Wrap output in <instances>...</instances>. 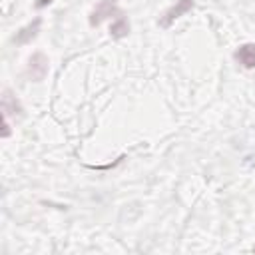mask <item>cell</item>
Returning a JSON list of instances; mask_svg holds the SVG:
<instances>
[{"mask_svg": "<svg viewBox=\"0 0 255 255\" xmlns=\"http://www.w3.org/2000/svg\"><path fill=\"white\" fill-rule=\"evenodd\" d=\"M191 8H193V0H177V2L159 18V26H161V28L171 26L173 20H177L179 16H183L185 12H189Z\"/></svg>", "mask_w": 255, "mask_h": 255, "instance_id": "obj_3", "label": "cell"}, {"mask_svg": "<svg viewBox=\"0 0 255 255\" xmlns=\"http://www.w3.org/2000/svg\"><path fill=\"white\" fill-rule=\"evenodd\" d=\"M40 24H42V20L40 18H36L32 24H28V26H24L16 36H14V42H18V44H26V42H30L36 34H38V30H40Z\"/></svg>", "mask_w": 255, "mask_h": 255, "instance_id": "obj_5", "label": "cell"}, {"mask_svg": "<svg viewBox=\"0 0 255 255\" xmlns=\"http://www.w3.org/2000/svg\"><path fill=\"white\" fill-rule=\"evenodd\" d=\"M233 58H235V62L241 66V68H245V70H253L255 68V44H241L237 50H235V54H233Z\"/></svg>", "mask_w": 255, "mask_h": 255, "instance_id": "obj_4", "label": "cell"}, {"mask_svg": "<svg viewBox=\"0 0 255 255\" xmlns=\"http://www.w3.org/2000/svg\"><path fill=\"white\" fill-rule=\"evenodd\" d=\"M10 114L20 116L22 114V106H20V102L8 90H4V96H2V116H10Z\"/></svg>", "mask_w": 255, "mask_h": 255, "instance_id": "obj_6", "label": "cell"}, {"mask_svg": "<svg viewBox=\"0 0 255 255\" xmlns=\"http://www.w3.org/2000/svg\"><path fill=\"white\" fill-rule=\"evenodd\" d=\"M118 18V16H122V12L114 6V0H102L96 8H94V12H92V16H90V26H100L102 24V20H106V18Z\"/></svg>", "mask_w": 255, "mask_h": 255, "instance_id": "obj_1", "label": "cell"}, {"mask_svg": "<svg viewBox=\"0 0 255 255\" xmlns=\"http://www.w3.org/2000/svg\"><path fill=\"white\" fill-rule=\"evenodd\" d=\"M46 74H48V58L42 52L32 54V58L28 62V78L38 82V80H44Z\"/></svg>", "mask_w": 255, "mask_h": 255, "instance_id": "obj_2", "label": "cell"}, {"mask_svg": "<svg viewBox=\"0 0 255 255\" xmlns=\"http://www.w3.org/2000/svg\"><path fill=\"white\" fill-rule=\"evenodd\" d=\"M253 253H255V247H253Z\"/></svg>", "mask_w": 255, "mask_h": 255, "instance_id": "obj_9", "label": "cell"}, {"mask_svg": "<svg viewBox=\"0 0 255 255\" xmlns=\"http://www.w3.org/2000/svg\"><path fill=\"white\" fill-rule=\"evenodd\" d=\"M128 32H129V24H128V20H126L124 16L114 18V22H112V26H110V34H112L114 38H124Z\"/></svg>", "mask_w": 255, "mask_h": 255, "instance_id": "obj_7", "label": "cell"}, {"mask_svg": "<svg viewBox=\"0 0 255 255\" xmlns=\"http://www.w3.org/2000/svg\"><path fill=\"white\" fill-rule=\"evenodd\" d=\"M50 2H52V0H36V4H34V6H36V8H42V6H48Z\"/></svg>", "mask_w": 255, "mask_h": 255, "instance_id": "obj_8", "label": "cell"}]
</instances>
